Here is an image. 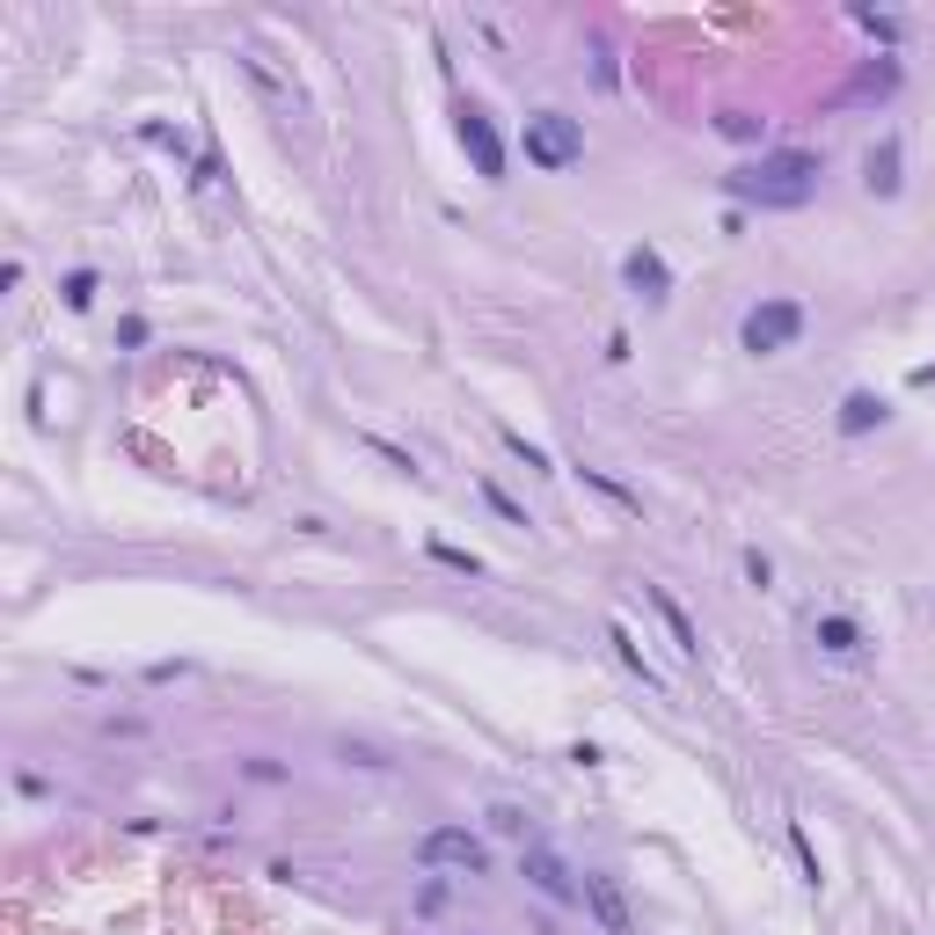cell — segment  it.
I'll return each instance as SVG.
<instances>
[{
  "label": "cell",
  "instance_id": "obj_9",
  "mask_svg": "<svg viewBox=\"0 0 935 935\" xmlns=\"http://www.w3.org/2000/svg\"><path fill=\"white\" fill-rule=\"evenodd\" d=\"M862 183H870V197L899 191V139H877V147L862 154Z\"/></svg>",
  "mask_w": 935,
  "mask_h": 935
},
{
  "label": "cell",
  "instance_id": "obj_11",
  "mask_svg": "<svg viewBox=\"0 0 935 935\" xmlns=\"http://www.w3.org/2000/svg\"><path fill=\"white\" fill-rule=\"evenodd\" d=\"M877 424H885V402H877L870 388H855L848 402H840V432H848V439H862V432H877Z\"/></svg>",
  "mask_w": 935,
  "mask_h": 935
},
{
  "label": "cell",
  "instance_id": "obj_19",
  "mask_svg": "<svg viewBox=\"0 0 935 935\" xmlns=\"http://www.w3.org/2000/svg\"><path fill=\"white\" fill-rule=\"evenodd\" d=\"M505 446H512V453H519V461H526V467H548V453H542V446H526V439H519V432H505Z\"/></svg>",
  "mask_w": 935,
  "mask_h": 935
},
{
  "label": "cell",
  "instance_id": "obj_20",
  "mask_svg": "<svg viewBox=\"0 0 935 935\" xmlns=\"http://www.w3.org/2000/svg\"><path fill=\"white\" fill-rule=\"evenodd\" d=\"M432 556H439V563H453V570H467V578H475V556H467V548H446V542H432Z\"/></svg>",
  "mask_w": 935,
  "mask_h": 935
},
{
  "label": "cell",
  "instance_id": "obj_4",
  "mask_svg": "<svg viewBox=\"0 0 935 935\" xmlns=\"http://www.w3.org/2000/svg\"><path fill=\"white\" fill-rule=\"evenodd\" d=\"M417 862H424V870L483 877V870H490V848H483V834H467V826H432V834L417 840Z\"/></svg>",
  "mask_w": 935,
  "mask_h": 935
},
{
  "label": "cell",
  "instance_id": "obj_17",
  "mask_svg": "<svg viewBox=\"0 0 935 935\" xmlns=\"http://www.w3.org/2000/svg\"><path fill=\"white\" fill-rule=\"evenodd\" d=\"M483 497H490V512H497V519H512V526H526V512H519V505H512L505 490H497V483H483Z\"/></svg>",
  "mask_w": 935,
  "mask_h": 935
},
{
  "label": "cell",
  "instance_id": "obj_12",
  "mask_svg": "<svg viewBox=\"0 0 935 935\" xmlns=\"http://www.w3.org/2000/svg\"><path fill=\"white\" fill-rule=\"evenodd\" d=\"M651 599H658V615H665V629H672V643H680V651L694 658V651H702V629L688 621V607H680V599H672L665 585H651Z\"/></svg>",
  "mask_w": 935,
  "mask_h": 935
},
{
  "label": "cell",
  "instance_id": "obj_15",
  "mask_svg": "<svg viewBox=\"0 0 935 935\" xmlns=\"http://www.w3.org/2000/svg\"><path fill=\"white\" fill-rule=\"evenodd\" d=\"M88 300H96V271H74V278H66V307H74V315H81Z\"/></svg>",
  "mask_w": 935,
  "mask_h": 935
},
{
  "label": "cell",
  "instance_id": "obj_13",
  "mask_svg": "<svg viewBox=\"0 0 935 935\" xmlns=\"http://www.w3.org/2000/svg\"><path fill=\"white\" fill-rule=\"evenodd\" d=\"M716 132H724V139H739V147H753V139L767 132V118H753V110H724V118H716Z\"/></svg>",
  "mask_w": 935,
  "mask_h": 935
},
{
  "label": "cell",
  "instance_id": "obj_5",
  "mask_svg": "<svg viewBox=\"0 0 935 935\" xmlns=\"http://www.w3.org/2000/svg\"><path fill=\"white\" fill-rule=\"evenodd\" d=\"M453 132H461V154L475 161V175L505 183V139H497L490 110H483V102H461V110H453Z\"/></svg>",
  "mask_w": 935,
  "mask_h": 935
},
{
  "label": "cell",
  "instance_id": "obj_16",
  "mask_svg": "<svg viewBox=\"0 0 935 935\" xmlns=\"http://www.w3.org/2000/svg\"><path fill=\"white\" fill-rule=\"evenodd\" d=\"M490 826H497V834H519V840H526V812H519V804H490Z\"/></svg>",
  "mask_w": 935,
  "mask_h": 935
},
{
  "label": "cell",
  "instance_id": "obj_1",
  "mask_svg": "<svg viewBox=\"0 0 935 935\" xmlns=\"http://www.w3.org/2000/svg\"><path fill=\"white\" fill-rule=\"evenodd\" d=\"M724 191L739 197V205H761V212H797V205H812L818 191V154H761V161H745V169L724 175Z\"/></svg>",
  "mask_w": 935,
  "mask_h": 935
},
{
  "label": "cell",
  "instance_id": "obj_6",
  "mask_svg": "<svg viewBox=\"0 0 935 935\" xmlns=\"http://www.w3.org/2000/svg\"><path fill=\"white\" fill-rule=\"evenodd\" d=\"M519 877L542 891V899H556V907H585V885L563 870V855H548V848H534V840L519 848Z\"/></svg>",
  "mask_w": 935,
  "mask_h": 935
},
{
  "label": "cell",
  "instance_id": "obj_10",
  "mask_svg": "<svg viewBox=\"0 0 935 935\" xmlns=\"http://www.w3.org/2000/svg\"><path fill=\"white\" fill-rule=\"evenodd\" d=\"M812 636H818V651H834V658H855V651H862V629L848 615H818Z\"/></svg>",
  "mask_w": 935,
  "mask_h": 935
},
{
  "label": "cell",
  "instance_id": "obj_7",
  "mask_svg": "<svg viewBox=\"0 0 935 935\" xmlns=\"http://www.w3.org/2000/svg\"><path fill=\"white\" fill-rule=\"evenodd\" d=\"M585 913H592L607 935H636V913H629L621 885H615V877H599V870H585Z\"/></svg>",
  "mask_w": 935,
  "mask_h": 935
},
{
  "label": "cell",
  "instance_id": "obj_18",
  "mask_svg": "<svg viewBox=\"0 0 935 935\" xmlns=\"http://www.w3.org/2000/svg\"><path fill=\"white\" fill-rule=\"evenodd\" d=\"M789 848H797V862H804V877L818 885V855H812V840H804V826H789Z\"/></svg>",
  "mask_w": 935,
  "mask_h": 935
},
{
  "label": "cell",
  "instance_id": "obj_8",
  "mask_svg": "<svg viewBox=\"0 0 935 935\" xmlns=\"http://www.w3.org/2000/svg\"><path fill=\"white\" fill-rule=\"evenodd\" d=\"M621 278H629V293H643V300L672 293V271H665L658 248H629V256H621Z\"/></svg>",
  "mask_w": 935,
  "mask_h": 935
},
{
  "label": "cell",
  "instance_id": "obj_3",
  "mask_svg": "<svg viewBox=\"0 0 935 935\" xmlns=\"http://www.w3.org/2000/svg\"><path fill=\"white\" fill-rule=\"evenodd\" d=\"M804 337V307L797 300H761L753 315H745V329H739V344L753 351V359H775V351H789Z\"/></svg>",
  "mask_w": 935,
  "mask_h": 935
},
{
  "label": "cell",
  "instance_id": "obj_2",
  "mask_svg": "<svg viewBox=\"0 0 935 935\" xmlns=\"http://www.w3.org/2000/svg\"><path fill=\"white\" fill-rule=\"evenodd\" d=\"M519 147H526V161H534V169H570V161H578V154H585V124L578 118H563V110H534V118H526V132H519Z\"/></svg>",
  "mask_w": 935,
  "mask_h": 935
},
{
  "label": "cell",
  "instance_id": "obj_14",
  "mask_svg": "<svg viewBox=\"0 0 935 935\" xmlns=\"http://www.w3.org/2000/svg\"><path fill=\"white\" fill-rule=\"evenodd\" d=\"M607 643H615V658L629 665V672H643V680H651V665H643V651H636V643H629V629H621V621H615V629H607Z\"/></svg>",
  "mask_w": 935,
  "mask_h": 935
}]
</instances>
